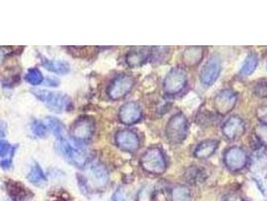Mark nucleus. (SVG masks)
<instances>
[{"instance_id":"f257e3e1","label":"nucleus","mask_w":267,"mask_h":201,"mask_svg":"<svg viewBox=\"0 0 267 201\" xmlns=\"http://www.w3.org/2000/svg\"><path fill=\"white\" fill-rule=\"evenodd\" d=\"M31 93L37 100L46 104L48 108L56 113H63L72 108L71 100L63 93L51 92L47 90H32Z\"/></svg>"},{"instance_id":"f03ea898","label":"nucleus","mask_w":267,"mask_h":201,"mask_svg":"<svg viewBox=\"0 0 267 201\" xmlns=\"http://www.w3.org/2000/svg\"><path fill=\"white\" fill-rule=\"evenodd\" d=\"M140 164L145 172L154 175L163 174L167 167L166 158L161 149L157 147L146 151L141 157Z\"/></svg>"},{"instance_id":"7ed1b4c3","label":"nucleus","mask_w":267,"mask_h":201,"mask_svg":"<svg viewBox=\"0 0 267 201\" xmlns=\"http://www.w3.org/2000/svg\"><path fill=\"white\" fill-rule=\"evenodd\" d=\"M188 120L181 114H175L168 122L166 127V136L169 142L173 144L182 143L188 135Z\"/></svg>"},{"instance_id":"20e7f679","label":"nucleus","mask_w":267,"mask_h":201,"mask_svg":"<svg viewBox=\"0 0 267 201\" xmlns=\"http://www.w3.org/2000/svg\"><path fill=\"white\" fill-rule=\"evenodd\" d=\"M95 130H96L95 120L91 117L83 116L73 122L70 128V136L75 142L85 143L91 140V138L95 134Z\"/></svg>"},{"instance_id":"39448f33","label":"nucleus","mask_w":267,"mask_h":201,"mask_svg":"<svg viewBox=\"0 0 267 201\" xmlns=\"http://www.w3.org/2000/svg\"><path fill=\"white\" fill-rule=\"evenodd\" d=\"M187 85V75L184 70L179 68L172 69L165 77L163 83L164 92L169 96L181 93Z\"/></svg>"},{"instance_id":"423d86ee","label":"nucleus","mask_w":267,"mask_h":201,"mask_svg":"<svg viewBox=\"0 0 267 201\" xmlns=\"http://www.w3.org/2000/svg\"><path fill=\"white\" fill-rule=\"evenodd\" d=\"M135 80L130 75H120L116 77L107 88V94L110 100H118L125 98L133 89Z\"/></svg>"},{"instance_id":"0eeeda50","label":"nucleus","mask_w":267,"mask_h":201,"mask_svg":"<svg viewBox=\"0 0 267 201\" xmlns=\"http://www.w3.org/2000/svg\"><path fill=\"white\" fill-rule=\"evenodd\" d=\"M58 148L61 154L67 159V161L72 165L77 166L78 168H84L87 165L89 161L88 153L78 147H73L64 138L59 139Z\"/></svg>"},{"instance_id":"6e6552de","label":"nucleus","mask_w":267,"mask_h":201,"mask_svg":"<svg viewBox=\"0 0 267 201\" xmlns=\"http://www.w3.org/2000/svg\"><path fill=\"white\" fill-rule=\"evenodd\" d=\"M222 69L221 60L217 55L211 56L200 72V82L204 87H210L217 81Z\"/></svg>"},{"instance_id":"1a4fd4ad","label":"nucleus","mask_w":267,"mask_h":201,"mask_svg":"<svg viewBox=\"0 0 267 201\" xmlns=\"http://www.w3.org/2000/svg\"><path fill=\"white\" fill-rule=\"evenodd\" d=\"M247 162L248 156L246 152L239 147H232L224 154V163L226 167L233 172L242 170Z\"/></svg>"},{"instance_id":"9d476101","label":"nucleus","mask_w":267,"mask_h":201,"mask_svg":"<svg viewBox=\"0 0 267 201\" xmlns=\"http://www.w3.org/2000/svg\"><path fill=\"white\" fill-rule=\"evenodd\" d=\"M237 103V95L229 89L220 91L214 98V108L219 115H227L230 113Z\"/></svg>"},{"instance_id":"9b49d317","label":"nucleus","mask_w":267,"mask_h":201,"mask_svg":"<svg viewBox=\"0 0 267 201\" xmlns=\"http://www.w3.org/2000/svg\"><path fill=\"white\" fill-rule=\"evenodd\" d=\"M142 119V109L136 102H128L124 104L119 111V120L126 126L138 123Z\"/></svg>"},{"instance_id":"f8f14e48","label":"nucleus","mask_w":267,"mask_h":201,"mask_svg":"<svg viewBox=\"0 0 267 201\" xmlns=\"http://www.w3.org/2000/svg\"><path fill=\"white\" fill-rule=\"evenodd\" d=\"M115 141L120 149L130 153L138 150L140 146L139 136L134 131L127 129L120 130L115 136Z\"/></svg>"},{"instance_id":"ddd939ff","label":"nucleus","mask_w":267,"mask_h":201,"mask_svg":"<svg viewBox=\"0 0 267 201\" xmlns=\"http://www.w3.org/2000/svg\"><path fill=\"white\" fill-rule=\"evenodd\" d=\"M223 135L228 140H235L245 132V123L238 116H231L222 126Z\"/></svg>"},{"instance_id":"4468645a","label":"nucleus","mask_w":267,"mask_h":201,"mask_svg":"<svg viewBox=\"0 0 267 201\" xmlns=\"http://www.w3.org/2000/svg\"><path fill=\"white\" fill-rule=\"evenodd\" d=\"M90 184L96 189H103L107 186L109 179V175L107 168L101 163H95L90 168V173L88 177Z\"/></svg>"},{"instance_id":"2eb2a0df","label":"nucleus","mask_w":267,"mask_h":201,"mask_svg":"<svg viewBox=\"0 0 267 201\" xmlns=\"http://www.w3.org/2000/svg\"><path fill=\"white\" fill-rule=\"evenodd\" d=\"M150 54H151L150 48L136 47L131 49L127 53L126 62L130 68L136 69L142 66L149 59Z\"/></svg>"},{"instance_id":"dca6fc26","label":"nucleus","mask_w":267,"mask_h":201,"mask_svg":"<svg viewBox=\"0 0 267 201\" xmlns=\"http://www.w3.org/2000/svg\"><path fill=\"white\" fill-rule=\"evenodd\" d=\"M204 56V50L201 47H189L183 52L182 60L188 66L199 64Z\"/></svg>"},{"instance_id":"f3484780","label":"nucleus","mask_w":267,"mask_h":201,"mask_svg":"<svg viewBox=\"0 0 267 201\" xmlns=\"http://www.w3.org/2000/svg\"><path fill=\"white\" fill-rule=\"evenodd\" d=\"M219 146L217 140H205L197 145L194 151V156L198 159H207L211 157Z\"/></svg>"},{"instance_id":"a211bd4d","label":"nucleus","mask_w":267,"mask_h":201,"mask_svg":"<svg viewBox=\"0 0 267 201\" xmlns=\"http://www.w3.org/2000/svg\"><path fill=\"white\" fill-rule=\"evenodd\" d=\"M6 188L13 201H24L28 197V191L24 185L19 182L8 180V182H6Z\"/></svg>"},{"instance_id":"6ab92c4d","label":"nucleus","mask_w":267,"mask_h":201,"mask_svg":"<svg viewBox=\"0 0 267 201\" xmlns=\"http://www.w3.org/2000/svg\"><path fill=\"white\" fill-rule=\"evenodd\" d=\"M42 57V64L49 71L53 72L57 75H66L69 73V64L65 60H52L47 58L46 56L41 55Z\"/></svg>"},{"instance_id":"aec40b11","label":"nucleus","mask_w":267,"mask_h":201,"mask_svg":"<svg viewBox=\"0 0 267 201\" xmlns=\"http://www.w3.org/2000/svg\"><path fill=\"white\" fill-rule=\"evenodd\" d=\"M27 179L29 180V182H31L36 186H44L48 181L44 170L36 162H34L33 165H31L30 170L27 174Z\"/></svg>"},{"instance_id":"412c9836","label":"nucleus","mask_w":267,"mask_h":201,"mask_svg":"<svg viewBox=\"0 0 267 201\" xmlns=\"http://www.w3.org/2000/svg\"><path fill=\"white\" fill-rule=\"evenodd\" d=\"M257 65H258V57L255 54H249L246 57L243 65L240 70V75L243 77L250 76L256 70Z\"/></svg>"},{"instance_id":"4be33fe9","label":"nucleus","mask_w":267,"mask_h":201,"mask_svg":"<svg viewBox=\"0 0 267 201\" xmlns=\"http://www.w3.org/2000/svg\"><path fill=\"white\" fill-rule=\"evenodd\" d=\"M46 125L48 126V128L53 131L54 136H56L58 139L63 138V133H64V127L63 124L56 118L54 117H48L45 120Z\"/></svg>"},{"instance_id":"5701e85b","label":"nucleus","mask_w":267,"mask_h":201,"mask_svg":"<svg viewBox=\"0 0 267 201\" xmlns=\"http://www.w3.org/2000/svg\"><path fill=\"white\" fill-rule=\"evenodd\" d=\"M25 81L31 86H40L44 82V76L39 69L32 68L26 73Z\"/></svg>"},{"instance_id":"b1692460","label":"nucleus","mask_w":267,"mask_h":201,"mask_svg":"<svg viewBox=\"0 0 267 201\" xmlns=\"http://www.w3.org/2000/svg\"><path fill=\"white\" fill-rule=\"evenodd\" d=\"M192 195L186 186H178L172 190V200L191 201Z\"/></svg>"},{"instance_id":"393cba45","label":"nucleus","mask_w":267,"mask_h":201,"mask_svg":"<svg viewBox=\"0 0 267 201\" xmlns=\"http://www.w3.org/2000/svg\"><path fill=\"white\" fill-rule=\"evenodd\" d=\"M31 130H32V133L36 136V137H40V138H44L47 136L48 134V131H49V128L48 126L46 125L45 122H42V121H34L31 125Z\"/></svg>"},{"instance_id":"a878e982","label":"nucleus","mask_w":267,"mask_h":201,"mask_svg":"<svg viewBox=\"0 0 267 201\" xmlns=\"http://www.w3.org/2000/svg\"><path fill=\"white\" fill-rule=\"evenodd\" d=\"M254 94L259 98H267V80H261L254 85Z\"/></svg>"},{"instance_id":"bb28decb","label":"nucleus","mask_w":267,"mask_h":201,"mask_svg":"<svg viewBox=\"0 0 267 201\" xmlns=\"http://www.w3.org/2000/svg\"><path fill=\"white\" fill-rule=\"evenodd\" d=\"M255 134L261 144L267 149V125H257L255 127Z\"/></svg>"},{"instance_id":"cd10ccee","label":"nucleus","mask_w":267,"mask_h":201,"mask_svg":"<svg viewBox=\"0 0 267 201\" xmlns=\"http://www.w3.org/2000/svg\"><path fill=\"white\" fill-rule=\"evenodd\" d=\"M256 116H257L258 120L261 122V124L267 125V105L261 106L257 109Z\"/></svg>"},{"instance_id":"c85d7f7f","label":"nucleus","mask_w":267,"mask_h":201,"mask_svg":"<svg viewBox=\"0 0 267 201\" xmlns=\"http://www.w3.org/2000/svg\"><path fill=\"white\" fill-rule=\"evenodd\" d=\"M188 176L192 181H200L202 180V172L198 168H191L190 172L188 173Z\"/></svg>"},{"instance_id":"c756f323","label":"nucleus","mask_w":267,"mask_h":201,"mask_svg":"<svg viewBox=\"0 0 267 201\" xmlns=\"http://www.w3.org/2000/svg\"><path fill=\"white\" fill-rule=\"evenodd\" d=\"M127 194L123 188H119L111 196V201H126Z\"/></svg>"},{"instance_id":"7c9ffc66","label":"nucleus","mask_w":267,"mask_h":201,"mask_svg":"<svg viewBox=\"0 0 267 201\" xmlns=\"http://www.w3.org/2000/svg\"><path fill=\"white\" fill-rule=\"evenodd\" d=\"M11 151V146L5 140H0V157L3 158Z\"/></svg>"},{"instance_id":"2f4dec72","label":"nucleus","mask_w":267,"mask_h":201,"mask_svg":"<svg viewBox=\"0 0 267 201\" xmlns=\"http://www.w3.org/2000/svg\"><path fill=\"white\" fill-rule=\"evenodd\" d=\"M149 199H150V193L148 192V190L143 189L139 194V201H149Z\"/></svg>"},{"instance_id":"473e14b6","label":"nucleus","mask_w":267,"mask_h":201,"mask_svg":"<svg viewBox=\"0 0 267 201\" xmlns=\"http://www.w3.org/2000/svg\"><path fill=\"white\" fill-rule=\"evenodd\" d=\"M223 201H244L242 199V197H240L239 195L237 194H229L227 195Z\"/></svg>"},{"instance_id":"72a5a7b5","label":"nucleus","mask_w":267,"mask_h":201,"mask_svg":"<svg viewBox=\"0 0 267 201\" xmlns=\"http://www.w3.org/2000/svg\"><path fill=\"white\" fill-rule=\"evenodd\" d=\"M56 84H58V80L57 79H55V78H49V80H48V85L49 86L54 87V86H57Z\"/></svg>"},{"instance_id":"f704fd0d","label":"nucleus","mask_w":267,"mask_h":201,"mask_svg":"<svg viewBox=\"0 0 267 201\" xmlns=\"http://www.w3.org/2000/svg\"><path fill=\"white\" fill-rule=\"evenodd\" d=\"M5 132H6V131H5V126L0 124V137L5 136Z\"/></svg>"}]
</instances>
